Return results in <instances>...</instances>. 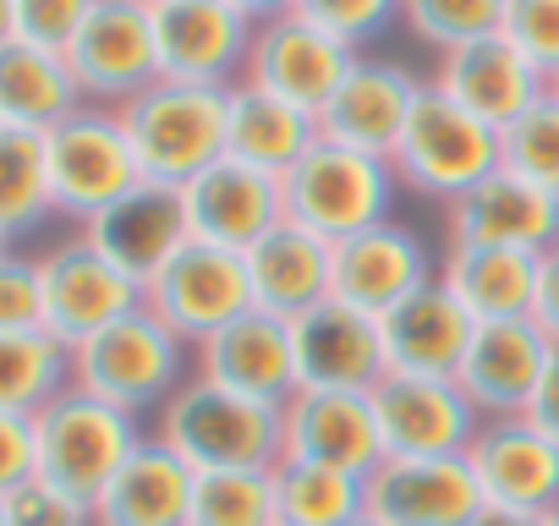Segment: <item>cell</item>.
<instances>
[{
    "mask_svg": "<svg viewBox=\"0 0 559 526\" xmlns=\"http://www.w3.org/2000/svg\"><path fill=\"white\" fill-rule=\"evenodd\" d=\"M390 170H395L401 192L455 203L488 170H499V132L488 121L466 116L461 105H450L439 88H423V99L390 154Z\"/></svg>",
    "mask_w": 559,
    "mask_h": 526,
    "instance_id": "6",
    "label": "cell"
},
{
    "mask_svg": "<svg viewBox=\"0 0 559 526\" xmlns=\"http://www.w3.org/2000/svg\"><path fill=\"white\" fill-rule=\"evenodd\" d=\"M401 181L390 170V159L341 148V143H313L286 176H280V203L286 219L319 230L324 241H346L379 219H390Z\"/></svg>",
    "mask_w": 559,
    "mask_h": 526,
    "instance_id": "5",
    "label": "cell"
},
{
    "mask_svg": "<svg viewBox=\"0 0 559 526\" xmlns=\"http://www.w3.org/2000/svg\"><path fill=\"white\" fill-rule=\"evenodd\" d=\"M379 324H384L390 373H412V379H455L477 335V319L455 302L444 280H428Z\"/></svg>",
    "mask_w": 559,
    "mask_h": 526,
    "instance_id": "27",
    "label": "cell"
},
{
    "mask_svg": "<svg viewBox=\"0 0 559 526\" xmlns=\"http://www.w3.org/2000/svg\"><path fill=\"white\" fill-rule=\"evenodd\" d=\"M187 379H192V346L170 335L148 308L127 313L121 324L99 330L72 351V384L132 417L159 411Z\"/></svg>",
    "mask_w": 559,
    "mask_h": 526,
    "instance_id": "4",
    "label": "cell"
},
{
    "mask_svg": "<svg viewBox=\"0 0 559 526\" xmlns=\"http://www.w3.org/2000/svg\"><path fill=\"white\" fill-rule=\"evenodd\" d=\"M499 165L559 192V99L554 94H543L532 110L499 127Z\"/></svg>",
    "mask_w": 559,
    "mask_h": 526,
    "instance_id": "37",
    "label": "cell"
},
{
    "mask_svg": "<svg viewBox=\"0 0 559 526\" xmlns=\"http://www.w3.org/2000/svg\"><path fill=\"white\" fill-rule=\"evenodd\" d=\"M466 466L488 510H515L543 521L559 504V439H548L532 417L477 422V439L466 444Z\"/></svg>",
    "mask_w": 559,
    "mask_h": 526,
    "instance_id": "12",
    "label": "cell"
},
{
    "mask_svg": "<svg viewBox=\"0 0 559 526\" xmlns=\"http://www.w3.org/2000/svg\"><path fill=\"white\" fill-rule=\"evenodd\" d=\"M526 417H532L548 439H559V346H554V357H548V368H543V379H537V395H532Z\"/></svg>",
    "mask_w": 559,
    "mask_h": 526,
    "instance_id": "45",
    "label": "cell"
},
{
    "mask_svg": "<svg viewBox=\"0 0 559 526\" xmlns=\"http://www.w3.org/2000/svg\"><path fill=\"white\" fill-rule=\"evenodd\" d=\"M45 330V286H39V258L28 252H0V335H34Z\"/></svg>",
    "mask_w": 559,
    "mask_h": 526,
    "instance_id": "39",
    "label": "cell"
},
{
    "mask_svg": "<svg viewBox=\"0 0 559 526\" xmlns=\"http://www.w3.org/2000/svg\"><path fill=\"white\" fill-rule=\"evenodd\" d=\"M7 521L12 526H94V504L72 499L67 488L45 477H28L23 488L7 493Z\"/></svg>",
    "mask_w": 559,
    "mask_h": 526,
    "instance_id": "41",
    "label": "cell"
},
{
    "mask_svg": "<svg viewBox=\"0 0 559 526\" xmlns=\"http://www.w3.org/2000/svg\"><path fill=\"white\" fill-rule=\"evenodd\" d=\"M94 7L99 0H17V39L67 56V45L83 34Z\"/></svg>",
    "mask_w": 559,
    "mask_h": 526,
    "instance_id": "42",
    "label": "cell"
},
{
    "mask_svg": "<svg viewBox=\"0 0 559 526\" xmlns=\"http://www.w3.org/2000/svg\"><path fill=\"white\" fill-rule=\"evenodd\" d=\"M423 88L428 83L412 67L384 61V56H357V67L346 72L335 99L319 110V138L357 148V154H373V159H390Z\"/></svg>",
    "mask_w": 559,
    "mask_h": 526,
    "instance_id": "17",
    "label": "cell"
},
{
    "mask_svg": "<svg viewBox=\"0 0 559 526\" xmlns=\"http://www.w3.org/2000/svg\"><path fill=\"white\" fill-rule=\"evenodd\" d=\"M39 286H45V335H56L67 351H78L83 340L143 308V286L127 270H116L83 230L39 252Z\"/></svg>",
    "mask_w": 559,
    "mask_h": 526,
    "instance_id": "9",
    "label": "cell"
},
{
    "mask_svg": "<svg viewBox=\"0 0 559 526\" xmlns=\"http://www.w3.org/2000/svg\"><path fill=\"white\" fill-rule=\"evenodd\" d=\"M34 471H39V461H34V417L0 411V499H7L12 488H23Z\"/></svg>",
    "mask_w": 559,
    "mask_h": 526,
    "instance_id": "43",
    "label": "cell"
},
{
    "mask_svg": "<svg viewBox=\"0 0 559 526\" xmlns=\"http://www.w3.org/2000/svg\"><path fill=\"white\" fill-rule=\"evenodd\" d=\"M241 258H247L252 308H263L274 319H302L335 297V241H324L319 230H308L297 219H280Z\"/></svg>",
    "mask_w": 559,
    "mask_h": 526,
    "instance_id": "25",
    "label": "cell"
},
{
    "mask_svg": "<svg viewBox=\"0 0 559 526\" xmlns=\"http://www.w3.org/2000/svg\"><path fill=\"white\" fill-rule=\"evenodd\" d=\"M439 280L455 291V302L477 324L532 319L537 252H515V247H444L439 252Z\"/></svg>",
    "mask_w": 559,
    "mask_h": 526,
    "instance_id": "30",
    "label": "cell"
},
{
    "mask_svg": "<svg viewBox=\"0 0 559 526\" xmlns=\"http://www.w3.org/2000/svg\"><path fill=\"white\" fill-rule=\"evenodd\" d=\"M67 67L88 105L121 110L132 94H143L159 77L154 7H143V0H99L83 34L67 45Z\"/></svg>",
    "mask_w": 559,
    "mask_h": 526,
    "instance_id": "10",
    "label": "cell"
},
{
    "mask_svg": "<svg viewBox=\"0 0 559 526\" xmlns=\"http://www.w3.org/2000/svg\"><path fill=\"white\" fill-rule=\"evenodd\" d=\"M504 12L510 0H401V28L439 56V50L504 34Z\"/></svg>",
    "mask_w": 559,
    "mask_h": 526,
    "instance_id": "36",
    "label": "cell"
},
{
    "mask_svg": "<svg viewBox=\"0 0 559 526\" xmlns=\"http://www.w3.org/2000/svg\"><path fill=\"white\" fill-rule=\"evenodd\" d=\"M187 526H274L269 471H198Z\"/></svg>",
    "mask_w": 559,
    "mask_h": 526,
    "instance_id": "35",
    "label": "cell"
},
{
    "mask_svg": "<svg viewBox=\"0 0 559 526\" xmlns=\"http://www.w3.org/2000/svg\"><path fill=\"white\" fill-rule=\"evenodd\" d=\"M181 208H187L192 241L230 247V252H247L252 241H263L280 219H286L280 176H263V170H252L230 154H219L209 170H198L181 187Z\"/></svg>",
    "mask_w": 559,
    "mask_h": 526,
    "instance_id": "21",
    "label": "cell"
},
{
    "mask_svg": "<svg viewBox=\"0 0 559 526\" xmlns=\"http://www.w3.org/2000/svg\"><path fill=\"white\" fill-rule=\"evenodd\" d=\"M532 324L559 346V241L537 258V297H532Z\"/></svg>",
    "mask_w": 559,
    "mask_h": 526,
    "instance_id": "44",
    "label": "cell"
},
{
    "mask_svg": "<svg viewBox=\"0 0 559 526\" xmlns=\"http://www.w3.org/2000/svg\"><path fill=\"white\" fill-rule=\"evenodd\" d=\"M192 373L263 401V406H286L297 395V335L292 319H274L263 308H247L241 319H230L225 330H214L203 346H192Z\"/></svg>",
    "mask_w": 559,
    "mask_h": 526,
    "instance_id": "15",
    "label": "cell"
},
{
    "mask_svg": "<svg viewBox=\"0 0 559 526\" xmlns=\"http://www.w3.org/2000/svg\"><path fill=\"white\" fill-rule=\"evenodd\" d=\"M154 439L192 471H274L286 455L280 406L230 395L198 373L154 411Z\"/></svg>",
    "mask_w": 559,
    "mask_h": 526,
    "instance_id": "1",
    "label": "cell"
},
{
    "mask_svg": "<svg viewBox=\"0 0 559 526\" xmlns=\"http://www.w3.org/2000/svg\"><path fill=\"white\" fill-rule=\"evenodd\" d=\"M548 357H554V340L532 319L477 324L472 351H466L455 384H461V395L472 401V411L483 422H493V417H526Z\"/></svg>",
    "mask_w": 559,
    "mask_h": 526,
    "instance_id": "23",
    "label": "cell"
},
{
    "mask_svg": "<svg viewBox=\"0 0 559 526\" xmlns=\"http://www.w3.org/2000/svg\"><path fill=\"white\" fill-rule=\"evenodd\" d=\"M143 7H165V0H143Z\"/></svg>",
    "mask_w": 559,
    "mask_h": 526,
    "instance_id": "53",
    "label": "cell"
},
{
    "mask_svg": "<svg viewBox=\"0 0 559 526\" xmlns=\"http://www.w3.org/2000/svg\"><path fill=\"white\" fill-rule=\"evenodd\" d=\"M373 417H379L384 455L395 461L466 455L483 422L455 379H412V373H384V384L373 390Z\"/></svg>",
    "mask_w": 559,
    "mask_h": 526,
    "instance_id": "16",
    "label": "cell"
},
{
    "mask_svg": "<svg viewBox=\"0 0 559 526\" xmlns=\"http://www.w3.org/2000/svg\"><path fill=\"white\" fill-rule=\"evenodd\" d=\"M83 88L67 67V56L39 50L28 39L0 45V127H23V132H50L72 110H83Z\"/></svg>",
    "mask_w": 559,
    "mask_h": 526,
    "instance_id": "31",
    "label": "cell"
},
{
    "mask_svg": "<svg viewBox=\"0 0 559 526\" xmlns=\"http://www.w3.org/2000/svg\"><path fill=\"white\" fill-rule=\"evenodd\" d=\"M504 39L543 72H559V0H510L504 12Z\"/></svg>",
    "mask_w": 559,
    "mask_h": 526,
    "instance_id": "40",
    "label": "cell"
},
{
    "mask_svg": "<svg viewBox=\"0 0 559 526\" xmlns=\"http://www.w3.org/2000/svg\"><path fill=\"white\" fill-rule=\"evenodd\" d=\"M0 252H7V241H0Z\"/></svg>",
    "mask_w": 559,
    "mask_h": 526,
    "instance_id": "54",
    "label": "cell"
},
{
    "mask_svg": "<svg viewBox=\"0 0 559 526\" xmlns=\"http://www.w3.org/2000/svg\"><path fill=\"white\" fill-rule=\"evenodd\" d=\"M280 428H286L292 461H319L352 477H373L384 461L373 395L357 390H297L280 406Z\"/></svg>",
    "mask_w": 559,
    "mask_h": 526,
    "instance_id": "22",
    "label": "cell"
},
{
    "mask_svg": "<svg viewBox=\"0 0 559 526\" xmlns=\"http://www.w3.org/2000/svg\"><path fill=\"white\" fill-rule=\"evenodd\" d=\"M252 34H258V23L241 17L230 0H165V7H154L159 77L236 88L247 72Z\"/></svg>",
    "mask_w": 559,
    "mask_h": 526,
    "instance_id": "13",
    "label": "cell"
},
{
    "mask_svg": "<svg viewBox=\"0 0 559 526\" xmlns=\"http://www.w3.org/2000/svg\"><path fill=\"white\" fill-rule=\"evenodd\" d=\"M428 88H439L450 105H461L466 116H477V121H488L499 132V127H510L521 110H532L548 94V77L504 34H488V39L439 50Z\"/></svg>",
    "mask_w": 559,
    "mask_h": 526,
    "instance_id": "19",
    "label": "cell"
},
{
    "mask_svg": "<svg viewBox=\"0 0 559 526\" xmlns=\"http://www.w3.org/2000/svg\"><path fill=\"white\" fill-rule=\"evenodd\" d=\"M269 482H274V526H352L357 515H368V477L319 461L280 455Z\"/></svg>",
    "mask_w": 559,
    "mask_h": 526,
    "instance_id": "32",
    "label": "cell"
},
{
    "mask_svg": "<svg viewBox=\"0 0 559 526\" xmlns=\"http://www.w3.org/2000/svg\"><path fill=\"white\" fill-rule=\"evenodd\" d=\"M554 241H559V192L504 165L488 170L455 203H444V247H515L543 258Z\"/></svg>",
    "mask_w": 559,
    "mask_h": 526,
    "instance_id": "14",
    "label": "cell"
},
{
    "mask_svg": "<svg viewBox=\"0 0 559 526\" xmlns=\"http://www.w3.org/2000/svg\"><path fill=\"white\" fill-rule=\"evenodd\" d=\"M230 7H236L241 17H252V23H269V17H280V12H292L297 0H230Z\"/></svg>",
    "mask_w": 559,
    "mask_h": 526,
    "instance_id": "46",
    "label": "cell"
},
{
    "mask_svg": "<svg viewBox=\"0 0 559 526\" xmlns=\"http://www.w3.org/2000/svg\"><path fill=\"white\" fill-rule=\"evenodd\" d=\"M368 515L379 526H472L483 515V493L466 455L444 461L384 455L379 471L368 477Z\"/></svg>",
    "mask_w": 559,
    "mask_h": 526,
    "instance_id": "24",
    "label": "cell"
},
{
    "mask_svg": "<svg viewBox=\"0 0 559 526\" xmlns=\"http://www.w3.org/2000/svg\"><path fill=\"white\" fill-rule=\"evenodd\" d=\"M0 526H12V521H7V499H0Z\"/></svg>",
    "mask_w": 559,
    "mask_h": 526,
    "instance_id": "52",
    "label": "cell"
},
{
    "mask_svg": "<svg viewBox=\"0 0 559 526\" xmlns=\"http://www.w3.org/2000/svg\"><path fill=\"white\" fill-rule=\"evenodd\" d=\"M45 165H50V203L72 225L94 219L99 208H110L121 192H132L143 181L132 143H127V127L110 105H83L61 127H50Z\"/></svg>",
    "mask_w": 559,
    "mask_h": 526,
    "instance_id": "7",
    "label": "cell"
},
{
    "mask_svg": "<svg viewBox=\"0 0 559 526\" xmlns=\"http://www.w3.org/2000/svg\"><path fill=\"white\" fill-rule=\"evenodd\" d=\"M319 143V116L280 99L269 88L236 83L225 94V154L263 170V176H286L308 148Z\"/></svg>",
    "mask_w": 559,
    "mask_h": 526,
    "instance_id": "29",
    "label": "cell"
},
{
    "mask_svg": "<svg viewBox=\"0 0 559 526\" xmlns=\"http://www.w3.org/2000/svg\"><path fill=\"white\" fill-rule=\"evenodd\" d=\"M548 94H554V99H559V72H554V77H548Z\"/></svg>",
    "mask_w": 559,
    "mask_h": 526,
    "instance_id": "51",
    "label": "cell"
},
{
    "mask_svg": "<svg viewBox=\"0 0 559 526\" xmlns=\"http://www.w3.org/2000/svg\"><path fill=\"white\" fill-rule=\"evenodd\" d=\"M352 526H379V521H373V515H357V521H352Z\"/></svg>",
    "mask_w": 559,
    "mask_h": 526,
    "instance_id": "50",
    "label": "cell"
},
{
    "mask_svg": "<svg viewBox=\"0 0 559 526\" xmlns=\"http://www.w3.org/2000/svg\"><path fill=\"white\" fill-rule=\"evenodd\" d=\"M472 526H543V521H537V515H515V510H488V504H483V515H477Z\"/></svg>",
    "mask_w": 559,
    "mask_h": 526,
    "instance_id": "47",
    "label": "cell"
},
{
    "mask_svg": "<svg viewBox=\"0 0 559 526\" xmlns=\"http://www.w3.org/2000/svg\"><path fill=\"white\" fill-rule=\"evenodd\" d=\"M143 439H148L143 417L116 411L110 401L67 384L45 411H34V461H39L34 477H45V482L67 488L72 499L94 504Z\"/></svg>",
    "mask_w": 559,
    "mask_h": 526,
    "instance_id": "3",
    "label": "cell"
},
{
    "mask_svg": "<svg viewBox=\"0 0 559 526\" xmlns=\"http://www.w3.org/2000/svg\"><path fill=\"white\" fill-rule=\"evenodd\" d=\"M543 526H559V504H554V510H548V515H543Z\"/></svg>",
    "mask_w": 559,
    "mask_h": 526,
    "instance_id": "49",
    "label": "cell"
},
{
    "mask_svg": "<svg viewBox=\"0 0 559 526\" xmlns=\"http://www.w3.org/2000/svg\"><path fill=\"white\" fill-rule=\"evenodd\" d=\"M357 56L362 50H352L346 39L324 34L319 23H308L297 12H280V17L258 23L241 83L269 88V94H280V99H292V105L319 116L335 99V88L346 83V72L357 67Z\"/></svg>",
    "mask_w": 559,
    "mask_h": 526,
    "instance_id": "11",
    "label": "cell"
},
{
    "mask_svg": "<svg viewBox=\"0 0 559 526\" xmlns=\"http://www.w3.org/2000/svg\"><path fill=\"white\" fill-rule=\"evenodd\" d=\"M192 482L198 471L148 433L132 450V461L110 477V488L94 499V526H187Z\"/></svg>",
    "mask_w": 559,
    "mask_h": 526,
    "instance_id": "28",
    "label": "cell"
},
{
    "mask_svg": "<svg viewBox=\"0 0 559 526\" xmlns=\"http://www.w3.org/2000/svg\"><path fill=\"white\" fill-rule=\"evenodd\" d=\"M428 280H439L433 247L423 241V230H412L401 219H379V225L335 241V302H346V308L384 319Z\"/></svg>",
    "mask_w": 559,
    "mask_h": 526,
    "instance_id": "18",
    "label": "cell"
},
{
    "mask_svg": "<svg viewBox=\"0 0 559 526\" xmlns=\"http://www.w3.org/2000/svg\"><path fill=\"white\" fill-rule=\"evenodd\" d=\"M56 214L50 203V165H45V132L0 127V241H17L39 230Z\"/></svg>",
    "mask_w": 559,
    "mask_h": 526,
    "instance_id": "33",
    "label": "cell"
},
{
    "mask_svg": "<svg viewBox=\"0 0 559 526\" xmlns=\"http://www.w3.org/2000/svg\"><path fill=\"white\" fill-rule=\"evenodd\" d=\"M297 335V390H357L373 395L390 373L384 324L346 302H319L313 313L292 319Z\"/></svg>",
    "mask_w": 559,
    "mask_h": 526,
    "instance_id": "20",
    "label": "cell"
},
{
    "mask_svg": "<svg viewBox=\"0 0 559 526\" xmlns=\"http://www.w3.org/2000/svg\"><path fill=\"white\" fill-rule=\"evenodd\" d=\"M72 384V351L34 330V335H0V411L34 417Z\"/></svg>",
    "mask_w": 559,
    "mask_h": 526,
    "instance_id": "34",
    "label": "cell"
},
{
    "mask_svg": "<svg viewBox=\"0 0 559 526\" xmlns=\"http://www.w3.org/2000/svg\"><path fill=\"white\" fill-rule=\"evenodd\" d=\"M17 39V0H0V45Z\"/></svg>",
    "mask_w": 559,
    "mask_h": 526,
    "instance_id": "48",
    "label": "cell"
},
{
    "mask_svg": "<svg viewBox=\"0 0 559 526\" xmlns=\"http://www.w3.org/2000/svg\"><path fill=\"white\" fill-rule=\"evenodd\" d=\"M143 308L187 346H203L214 330H225L230 319H241L252 308L247 258L230 247H209V241L187 236L143 280Z\"/></svg>",
    "mask_w": 559,
    "mask_h": 526,
    "instance_id": "8",
    "label": "cell"
},
{
    "mask_svg": "<svg viewBox=\"0 0 559 526\" xmlns=\"http://www.w3.org/2000/svg\"><path fill=\"white\" fill-rule=\"evenodd\" d=\"M116 270H127L138 286L159 270V263L187 241V208H181V187L165 181H138L132 192H121L110 208H99L94 219L78 225Z\"/></svg>",
    "mask_w": 559,
    "mask_h": 526,
    "instance_id": "26",
    "label": "cell"
},
{
    "mask_svg": "<svg viewBox=\"0 0 559 526\" xmlns=\"http://www.w3.org/2000/svg\"><path fill=\"white\" fill-rule=\"evenodd\" d=\"M225 94L230 88H203L176 77H154L143 94H132L116 116L127 127L138 176L187 187L198 170H209L225 154Z\"/></svg>",
    "mask_w": 559,
    "mask_h": 526,
    "instance_id": "2",
    "label": "cell"
},
{
    "mask_svg": "<svg viewBox=\"0 0 559 526\" xmlns=\"http://www.w3.org/2000/svg\"><path fill=\"white\" fill-rule=\"evenodd\" d=\"M292 12L319 23L324 34L346 39L352 50L379 45L390 28H401V0H297Z\"/></svg>",
    "mask_w": 559,
    "mask_h": 526,
    "instance_id": "38",
    "label": "cell"
}]
</instances>
